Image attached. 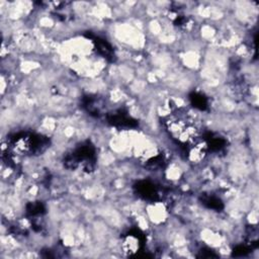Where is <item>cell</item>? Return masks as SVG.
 Returning a JSON list of instances; mask_svg holds the SVG:
<instances>
[{"label":"cell","instance_id":"7a4b0ae2","mask_svg":"<svg viewBox=\"0 0 259 259\" xmlns=\"http://www.w3.org/2000/svg\"><path fill=\"white\" fill-rule=\"evenodd\" d=\"M12 150L21 155H37L49 146V139L37 134L24 132L18 133L8 140Z\"/></svg>","mask_w":259,"mask_h":259},{"label":"cell","instance_id":"277c9868","mask_svg":"<svg viewBox=\"0 0 259 259\" xmlns=\"http://www.w3.org/2000/svg\"><path fill=\"white\" fill-rule=\"evenodd\" d=\"M146 243V237L140 230L134 229L127 232L121 242V248L127 256H139L143 252Z\"/></svg>","mask_w":259,"mask_h":259},{"label":"cell","instance_id":"6da1fadb","mask_svg":"<svg viewBox=\"0 0 259 259\" xmlns=\"http://www.w3.org/2000/svg\"><path fill=\"white\" fill-rule=\"evenodd\" d=\"M164 124L170 138L183 148L200 137L195 121L185 111L177 110L170 113Z\"/></svg>","mask_w":259,"mask_h":259},{"label":"cell","instance_id":"9c48e42d","mask_svg":"<svg viewBox=\"0 0 259 259\" xmlns=\"http://www.w3.org/2000/svg\"><path fill=\"white\" fill-rule=\"evenodd\" d=\"M206 144H207V149H208V152L211 151V152H221L223 151L226 146H227V141L226 139H224L223 137H220L218 135H214V134H207L206 136L203 137Z\"/></svg>","mask_w":259,"mask_h":259},{"label":"cell","instance_id":"ba28073f","mask_svg":"<svg viewBox=\"0 0 259 259\" xmlns=\"http://www.w3.org/2000/svg\"><path fill=\"white\" fill-rule=\"evenodd\" d=\"M83 107L86 111L93 116H99L104 107V101L98 96H86L83 98Z\"/></svg>","mask_w":259,"mask_h":259},{"label":"cell","instance_id":"8fae6325","mask_svg":"<svg viewBox=\"0 0 259 259\" xmlns=\"http://www.w3.org/2000/svg\"><path fill=\"white\" fill-rule=\"evenodd\" d=\"M200 200H201V203L209 209H212L215 211H221L224 208V203H223L222 199L219 198L218 196H214L211 194H203L201 196Z\"/></svg>","mask_w":259,"mask_h":259},{"label":"cell","instance_id":"5b68a950","mask_svg":"<svg viewBox=\"0 0 259 259\" xmlns=\"http://www.w3.org/2000/svg\"><path fill=\"white\" fill-rule=\"evenodd\" d=\"M136 193L143 199L149 201H158L162 199V188L150 180H140L135 186Z\"/></svg>","mask_w":259,"mask_h":259},{"label":"cell","instance_id":"8992f818","mask_svg":"<svg viewBox=\"0 0 259 259\" xmlns=\"http://www.w3.org/2000/svg\"><path fill=\"white\" fill-rule=\"evenodd\" d=\"M186 158L192 163H198L202 161L208 153L207 144L203 137L197 138L195 141L187 145L185 148Z\"/></svg>","mask_w":259,"mask_h":259},{"label":"cell","instance_id":"3957f363","mask_svg":"<svg viewBox=\"0 0 259 259\" xmlns=\"http://www.w3.org/2000/svg\"><path fill=\"white\" fill-rule=\"evenodd\" d=\"M64 164L69 169H76L82 166L87 172L91 171L95 165V149L89 143H84L79 146L73 153L66 156Z\"/></svg>","mask_w":259,"mask_h":259},{"label":"cell","instance_id":"5bb4252c","mask_svg":"<svg viewBox=\"0 0 259 259\" xmlns=\"http://www.w3.org/2000/svg\"><path fill=\"white\" fill-rule=\"evenodd\" d=\"M197 257L200 258H211V257H218V254H215L212 250L208 249V248H203L199 251V254L197 255Z\"/></svg>","mask_w":259,"mask_h":259},{"label":"cell","instance_id":"52a82bcc","mask_svg":"<svg viewBox=\"0 0 259 259\" xmlns=\"http://www.w3.org/2000/svg\"><path fill=\"white\" fill-rule=\"evenodd\" d=\"M106 120L112 126L118 128H133L138 125L136 119L131 117L126 111L122 109H118L106 115Z\"/></svg>","mask_w":259,"mask_h":259},{"label":"cell","instance_id":"7c38bea8","mask_svg":"<svg viewBox=\"0 0 259 259\" xmlns=\"http://www.w3.org/2000/svg\"><path fill=\"white\" fill-rule=\"evenodd\" d=\"M189 100L192 106L199 110H205L208 107L207 97L200 92H192L189 95Z\"/></svg>","mask_w":259,"mask_h":259},{"label":"cell","instance_id":"4fadbf2b","mask_svg":"<svg viewBox=\"0 0 259 259\" xmlns=\"http://www.w3.org/2000/svg\"><path fill=\"white\" fill-rule=\"evenodd\" d=\"M26 212L30 218L36 220L38 217H41L45 212V206L41 202H30L26 205Z\"/></svg>","mask_w":259,"mask_h":259},{"label":"cell","instance_id":"30bf717a","mask_svg":"<svg viewBox=\"0 0 259 259\" xmlns=\"http://www.w3.org/2000/svg\"><path fill=\"white\" fill-rule=\"evenodd\" d=\"M92 41L95 45L96 50L98 51V53L101 56H103L105 59H107L109 61H113L114 60L113 49H112V47L106 40L101 39L99 37H93Z\"/></svg>","mask_w":259,"mask_h":259}]
</instances>
